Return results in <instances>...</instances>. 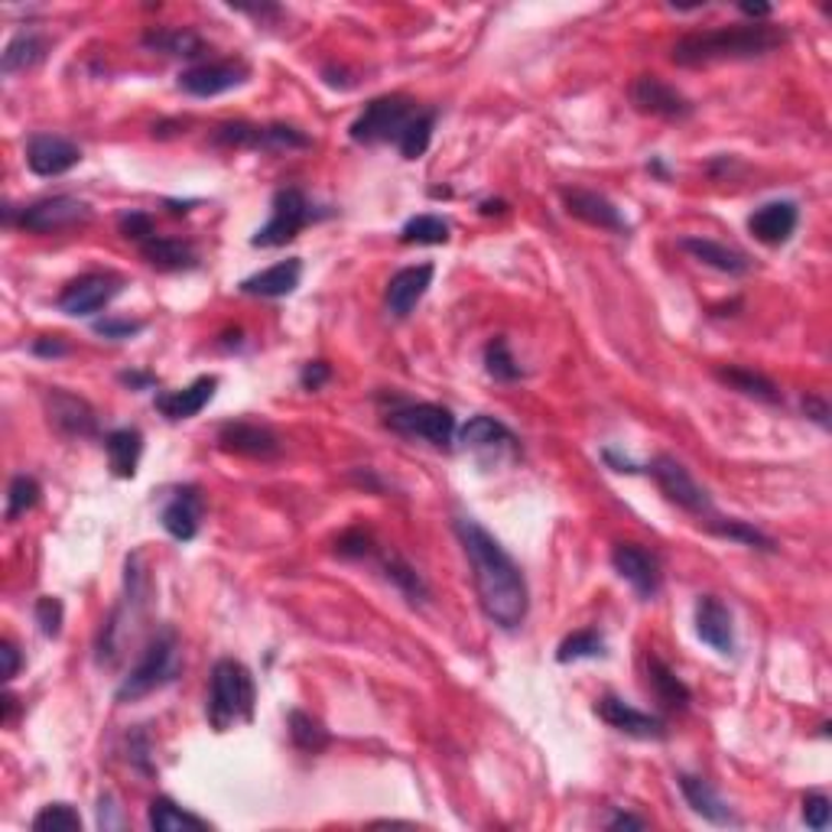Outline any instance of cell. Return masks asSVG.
<instances>
[{
  "label": "cell",
  "instance_id": "6da1fadb",
  "mask_svg": "<svg viewBox=\"0 0 832 832\" xmlns=\"http://www.w3.org/2000/svg\"><path fill=\"white\" fill-rule=\"evenodd\" d=\"M456 537L469 556L472 582H475L479 605H482L488 622L504 627V631L521 627L530 612V592H527V579H524L521 566L514 562V556L507 554L472 517L456 521Z\"/></svg>",
  "mask_w": 832,
  "mask_h": 832
},
{
  "label": "cell",
  "instance_id": "7a4b0ae2",
  "mask_svg": "<svg viewBox=\"0 0 832 832\" xmlns=\"http://www.w3.org/2000/svg\"><path fill=\"white\" fill-rule=\"evenodd\" d=\"M787 43V33L770 23H748V26H719L690 33L674 43L670 59L680 69H702L715 63H742V59H762L767 53L780 50Z\"/></svg>",
  "mask_w": 832,
  "mask_h": 832
},
{
  "label": "cell",
  "instance_id": "3957f363",
  "mask_svg": "<svg viewBox=\"0 0 832 832\" xmlns=\"http://www.w3.org/2000/svg\"><path fill=\"white\" fill-rule=\"evenodd\" d=\"M254 677L241 660H218L211 667V680H208V722L215 732H228L238 722H251L254 719Z\"/></svg>",
  "mask_w": 832,
  "mask_h": 832
},
{
  "label": "cell",
  "instance_id": "277c9868",
  "mask_svg": "<svg viewBox=\"0 0 832 832\" xmlns=\"http://www.w3.org/2000/svg\"><path fill=\"white\" fill-rule=\"evenodd\" d=\"M179 674V641L176 631L163 627L143 650V657L138 660V667L121 680L114 699L118 702H138L143 696L163 690L166 683H173Z\"/></svg>",
  "mask_w": 832,
  "mask_h": 832
},
{
  "label": "cell",
  "instance_id": "5b68a950",
  "mask_svg": "<svg viewBox=\"0 0 832 832\" xmlns=\"http://www.w3.org/2000/svg\"><path fill=\"white\" fill-rule=\"evenodd\" d=\"M416 108L404 95H384L364 105V111L351 121L348 134L354 143H397L404 138L407 124L416 118Z\"/></svg>",
  "mask_w": 832,
  "mask_h": 832
},
{
  "label": "cell",
  "instance_id": "8992f818",
  "mask_svg": "<svg viewBox=\"0 0 832 832\" xmlns=\"http://www.w3.org/2000/svg\"><path fill=\"white\" fill-rule=\"evenodd\" d=\"M91 218V208L85 206L75 196H53V199H40L33 206H23L20 211L7 206L3 208V221L17 225L30 234H56L75 225H85Z\"/></svg>",
  "mask_w": 832,
  "mask_h": 832
},
{
  "label": "cell",
  "instance_id": "52a82bcc",
  "mask_svg": "<svg viewBox=\"0 0 832 832\" xmlns=\"http://www.w3.org/2000/svg\"><path fill=\"white\" fill-rule=\"evenodd\" d=\"M319 218L316 206L309 202V196L303 189H280L274 196L271 208V221L264 228H258V234L251 238L254 248H283L289 244L306 225H313Z\"/></svg>",
  "mask_w": 832,
  "mask_h": 832
},
{
  "label": "cell",
  "instance_id": "ba28073f",
  "mask_svg": "<svg viewBox=\"0 0 832 832\" xmlns=\"http://www.w3.org/2000/svg\"><path fill=\"white\" fill-rule=\"evenodd\" d=\"M387 429L407 436V439H423L429 446L449 449L456 436V416L439 404H404L387 414Z\"/></svg>",
  "mask_w": 832,
  "mask_h": 832
},
{
  "label": "cell",
  "instance_id": "9c48e42d",
  "mask_svg": "<svg viewBox=\"0 0 832 832\" xmlns=\"http://www.w3.org/2000/svg\"><path fill=\"white\" fill-rule=\"evenodd\" d=\"M650 475H654L657 488L667 494V501H674L677 507L690 511L696 517H712V497H709V491L696 482L683 462H677L674 456H657L650 462Z\"/></svg>",
  "mask_w": 832,
  "mask_h": 832
},
{
  "label": "cell",
  "instance_id": "30bf717a",
  "mask_svg": "<svg viewBox=\"0 0 832 832\" xmlns=\"http://www.w3.org/2000/svg\"><path fill=\"white\" fill-rule=\"evenodd\" d=\"M121 289H124V280L118 274H85V277L72 280L69 286L63 289L59 309L66 316L85 319V316H95V313L108 309L121 296Z\"/></svg>",
  "mask_w": 832,
  "mask_h": 832
},
{
  "label": "cell",
  "instance_id": "8fae6325",
  "mask_svg": "<svg viewBox=\"0 0 832 832\" xmlns=\"http://www.w3.org/2000/svg\"><path fill=\"white\" fill-rule=\"evenodd\" d=\"M631 105L641 114L664 118V121H687L693 114V105L660 75H637L631 81Z\"/></svg>",
  "mask_w": 832,
  "mask_h": 832
},
{
  "label": "cell",
  "instance_id": "7c38bea8",
  "mask_svg": "<svg viewBox=\"0 0 832 832\" xmlns=\"http://www.w3.org/2000/svg\"><path fill=\"white\" fill-rule=\"evenodd\" d=\"M612 566L622 576L624 582L641 595V599H657L660 585H664V572H660V559L637 547V544H615L612 550Z\"/></svg>",
  "mask_w": 832,
  "mask_h": 832
},
{
  "label": "cell",
  "instance_id": "4fadbf2b",
  "mask_svg": "<svg viewBox=\"0 0 832 832\" xmlns=\"http://www.w3.org/2000/svg\"><path fill=\"white\" fill-rule=\"evenodd\" d=\"M46 416L50 423L63 433V436H72V439H88L98 433V416L91 410V404L72 391H63V387H50L46 397Z\"/></svg>",
  "mask_w": 832,
  "mask_h": 832
},
{
  "label": "cell",
  "instance_id": "5bb4252c",
  "mask_svg": "<svg viewBox=\"0 0 832 832\" xmlns=\"http://www.w3.org/2000/svg\"><path fill=\"white\" fill-rule=\"evenodd\" d=\"M218 446L225 452H234V456H244V459H261V462L280 456L277 433L261 426V423H248V419L225 423L218 429Z\"/></svg>",
  "mask_w": 832,
  "mask_h": 832
},
{
  "label": "cell",
  "instance_id": "9a60e30c",
  "mask_svg": "<svg viewBox=\"0 0 832 832\" xmlns=\"http://www.w3.org/2000/svg\"><path fill=\"white\" fill-rule=\"evenodd\" d=\"M595 715L602 722H609L615 732H624L631 738H644V742H660L667 735V725L664 719L650 715V712H641L634 709L631 702H624L618 696H602L595 702Z\"/></svg>",
  "mask_w": 832,
  "mask_h": 832
},
{
  "label": "cell",
  "instance_id": "2e32d148",
  "mask_svg": "<svg viewBox=\"0 0 832 832\" xmlns=\"http://www.w3.org/2000/svg\"><path fill=\"white\" fill-rule=\"evenodd\" d=\"M251 78V69L244 63H199L193 69L179 72V88L196 98H215L225 95Z\"/></svg>",
  "mask_w": 832,
  "mask_h": 832
},
{
  "label": "cell",
  "instance_id": "e0dca14e",
  "mask_svg": "<svg viewBox=\"0 0 832 832\" xmlns=\"http://www.w3.org/2000/svg\"><path fill=\"white\" fill-rule=\"evenodd\" d=\"M78 160H81L78 143H72L63 134H33L26 143V166L46 179L69 173L72 166H78Z\"/></svg>",
  "mask_w": 832,
  "mask_h": 832
},
{
  "label": "cell",
  "instance_id": "ac0fdd59",
  "mask_svg": "<svg viewBox=\"0 0 832 832\" xmlns=\"http://www.w3.org/2000/svg\"><path fill=\"white\" fill-rule=\"evenodd\" d=\"M459 439H462L466 449H472L482 459L494 456V462H497L501 456H517V436L494 416H472L462 426Z\"/></svg>",
  "mask_w": 832,
  "mask_h": 832
},
{
  "label": "cell",
  "instance_id": "d6986e66",
  "mask_svg": "<svg viewBox=\"0 0 832 832\" xmlns=\"http://www.w3.org/2000/svg\"><path fill=\"white\" fill-rule=\"evenodd\" d=\"M163 530L179 540V544H189L196 540L199 534V521H202V494L196 485H183L173 491V497L166 501L163 507Z\"/></svg>",
  "mask_w": 832,
  "mask_h": 832
},
{
  "label": "cell",
  "instance_id": "ffe728a7",
  "mask_svg": "<svg viewBox=\"0 0 832 832\" xmlns=\"http://www.w3.org/2000/svg\"><path fill=\"white\" fill-rule=\"evenodd\" d=\"M562 206L572 218L592 225V228H602V231H618L624 234L627 231V221L624 215L615 208L612 199L592 193V189H562Z\"/></svg>",
  "mask_w": 832,
  "mask_h": 832
},
{
  "label": "cell",
  "instance_id": "44dd1931",
  "mask_svg": "<svg viewBox=\"0 0 832 832\" xmlns=\"http://www.w3.org/2000/svg\"><path fill=\"white\" fill-rule=\"evenodd\" d=\"M696 634L702 637V644H709L715 654L729 657L735 654V624L732 612L715 599V595H702L696 602Z\"/></svg>",
  "mask_w": 832,
  "mask_h": 832
},
{
  "label": "cell",
  "instance_id": "7402d4cb",
  "mask_svg": "<svg viewBox=\"0 0 832 832\" xmlns=\"http://www.w3.org/2000/svg\"><path fill=\"white\" fill-rule=\"evenodd\" d=\"M433 264H416V267H404L397 271L391 283H387V293H384V303H387V313L394 319H407L416 309V303L426 296V289L433 286Z\"/></svg>",
  "mask_w": 832,
  "mask_h": 832
},
{
  "label": "cell",
  "instance_id": "603a6c76",
  "mask_svg": "<svg viewBox=\"0 0 832 832\" xmlns=\"http://www.w3.org/2000/svg\"><path fill=\"white\" fill-rule=\"evenodd\" d=\"M797 221H800V208L797 202H787V199H780V202H767L762 206L752 218H748V228H752V234L767 244V248H777V244H787L790 241V234L797 231Z\"/></svg>",
  "mask_w": 832,
  "mask_h": 832
},
{
  "label": "cell",
  "instance_id": "cb8c5ba5",
  "mask_svg": "<svg viewBox=\"0 0 832 832\" xmlns=\"http://www.w3.org/2000/svg\"><path fill=\"white\" fill-rule=\"evenodd\" d=\"M215 387H218V377H196L183 391H163V394H156V410L166 416V419H193V416H199L211 404Z\"/></svg>",
  "mask_w": 832,
  "mask_h": 832
},
{
  "label": "cell",
  "instance_id": "d4e9b609",
  "mask_svg": "<svg viewBox=\"0 0 832 832\" xmlns=\"http://www.w3.org/2000/svg\"><path fill=\"white\" fill-rule=\"evenodd\" d=\"M680 251H687L693 261L719 271V274H729V277H742L752 271V261L748 254L729 248V244H719V241H709V238H680Z\"/></svg>",
  "mask_w": 832,
  "mask_h": 832
},
{
  "label": "cell",
  "instance_id": "484cf974",
  "mask_svg": "<svg viewBox=\"0 0 832 832\" xmlns=\"http://www.w3.org/2000/svg\"><path fill=\"white\" fill-rule=\"evenodd\" d=\"M680 790H683L687 803L693 807V813H699L702 820H709L715 826H735L738 823L732 807L719 797V790L709 780L693 777V774H680Z\"/></svg>",
  "mask_w": 832,
  "mask_h": 832
},
{
  "label": "cell",
  "instance_id": "4316f807",
  "mask_svg": "<svg viewBox=\"0 0 832 832\" xmlns=\"http://www.w3.org/2000/svg\"><path fill=\"white\" fill-rule=\"evenodd\" d=\"M299 277H303V261L299 258H286V261H280V264L254 274V277L241 280V293L264 296V299H280V296H289L299 286Z\"/></svg>",
  "mask_w": 832,
  "mask_h": 832
},
{
  "label": "cell",
  "instance_id": "83f0119b",
  "mask_svg": "<svg viewBox=\"0 0 832 832\" xmlns=\"http://www.w3.org/2000/svg\"><path fill=\"white\" fill-rule=\"evenodd\" d=\"M140 254L150 267L156 271H193L199 264V254L193 251V244L179 241V238H160L153 234L150 241L140 244Z\"/></svg>",
  "mask_w": 832,
  "mask_h": 832
},
{
  "label": "cell",
  "instance_id": "f1b7e54d",
  "mask_svg": "<svg viewBox=\"0 0 832 832\" xmlns=\"http://www.w3.org/2000/svg\"><path fill=\"white\" fill-rule=\"evenodd\" d=\"M143 46L163 56H183V59H199L206 53V43L199 33L183 30V26H160L143 33Z\"/></svg>",
  "mask_w": 832,
  "mask_h": 832
},
{
  "label": "cell",
  "instance_id": "f546056e",
  "mask_svg": "<svg viewBox=\"0 0 832 832\" xmlns=\"http://www.w3.org/2000/svg\"><path fill=\"white\" fill-rule=\"evenodd\" d=\"M105 449H108V462H111V472L118 479H134L138 475L140 456H143V436L140 429H114L105 436Z\"/></svg>",
  "mask_w": 832,
  "mask_h": 832
},
{
  "label": "cell",
  "instance_id": "4dcf8cb0",
  "mask_svg": "<svg viewBox=\"0 0 832 832\" xmlns=\"http://www.w3.org/2000/svg\"><path fill=\"white\" fill-rule=\"evenodd\" d=\"M647 680H650L654 696H657L670 712H687V709H690V699H693L690 687H687L660 657H650V660H647Z\"/></svg>",
  "mask_w": 832,
  "mask_h": 832
},
{
  "label": "cell",
  "instance_id": "1f68e13d",
  "mask_svg": "<svg viewBox=\"0 0 832 832\" xmlns=\"http://www.w3.org/2000/svg\"><path fill=\"white\" fill-rule=\"evenodd\" d=\"M46 50H50L46 36H40V33H33V30H23V33H17V36L7 43V50H3V56H0V69H3V75L33 69V66H40V63L46 59Z\"/></svg>",
  "mask_w": 832,
  "mask_h": 832
},
{
  "label": "cell",
  "instance_id": "d6a6232c",
  "mask_svg": "<svg viewBox=\"0 0 832 832\" xmlns=\"http://www.w3.org/2000/svg\"><path fill=\"white\" fill-rule=\"evenodd\" d=\"M715 377L722 384H729L732 391L745 394V397H755L762 404H780V391L770 377H764L752 368H738V364H729V368H715Z\"/></svg>",
  "mask_w": 832,
  "mask_h": 832
},
{
  "label": "cell",
  "instance_id": "836d02e7",
  "mask_svg": "<svg viewBox=\"0 0 832 832\" xmlns=\"http://www.w3.org/2000/svg\"><path fill=\"white\" fill-rule=\"evenodd\" d=\"M146 823L153 832H206L208 823L202 817L176 807L169 797H156L150 803V813H146Z\"/></svg>",
  "mask_w": 832,
  "mask_h": 832
},
{
  "label": "cell",
  "instance_id": "e575fe53",
  "mask_svg": "<svg viewBox=\"0 0 832 832\" xmlns=\"http://www.w3.org/2000/svg\"><path fill=\"white\" fill-rule=\"evenodd\" d=\"M286 729H289L293 745H296L299 752H306V755H319V752H326L329 742H332L329 729H326L316 715H309V712H303V709H293V712L286 715Z\"/></svg>",
  "mask_w": 832,
  "mask_h": 832
},
{
  "label": "cell",
  "instance_id": "d590c367",
  "mask_svg": "<svg viewBox=\"0 0 832 832\" xmlns=\"http://www.w3.org/2000/svg\"><path fill=\"white\" fill-rule=\"evenodd\" d=\"M709 524V530L715 534V537H722V540H735V544H745V547H752V550H764V554H774L777 550V544L762 534L758 527H752L748 521H735V517H712V521H705Z\"/></svg>",
  "mask_w": 832,
  "mask_h": 832
},
{
  "label": "cell",
  "instance_id": "8d00e7d4",
  "mask_svg": "<svg viewBox=\"0 0 832 832\" xmlns=\"http://www.w3.org/2000/svg\"><path fill=\"white\" fill-rule=\"evenodd\" d=\"M381 569H384V576L414 602V605H423L426 599H429V589H426V582H423V576L416 572L414 566L407 562V559H401L397 554H387L381 559Z\"/></svg>",
  "mask_w": 832,
  "mask_h": 832
},
{
  "label": "cell",
  "instance_id": "74e56055",
  "mask_svg": "<svg viewBox=\"0 0 832 832\" xmlns=\"http://www.w3.org/2000/svg\"><path fill=\"white\" fill-rule=\"evenodd\" d=\"M592 657H605V637L592 627L585 631H576L569 634L559 650H556V660L559 664H572V660H592Z\"/></svg>",
  "mask_w": 832,
  "mask_h": 832
},
{
  "label": "cell",
  "instance_id": "f35d334b",
  "mask_svg": "<svg viewBox=\"0 0 832 832\" xmlns=\"http://www.w3.org/2000/svg\"><path fill=\"white\" fill-rule=\"evenodd\" d=\"M40 494H43V488H40V482L33 475H17L10 482V488H7V511H3L7 524H13L23 514H30L40 504Z\"/></svg>",
  "mask_w": 832,
  "mask_h": 832
},
{
  "label": "cell",
  "instance_id": "ab89813d",
  "mask_svg": "<svg viewBox=\"0 0 832 832\" xmlns=\"http://www.w3.org/2000/svg\"><path fill=\"white\" fill-rule=\"evenodd\" d=\"M404 244H446L449 241V221L439 215H416L401 228Z\"/></svg>",
  "mask_w": 832,
  "mask_h": 832
},
{
  "label": "cell",
  "instance_id": "60d3db41",
  "mask_svg": "<svg viewBox=\"0 0 832 832\" xmlns=\"http://www.w3.org/2000/svg\"><path fill=\"white\" fill-rule=\"evenodd\" d=\"M436 111L429 108V111H416V118L407 124V131H404V138L397 140V146H401V153H404V160H419L426 150H429V140H433V128H436Z\"/></svg>",
  "mask_w": 832,
  "mask_h": 832
},
{
  "label": "cell",
  "instance_id": "b9f144b4",
  "mask_svg": "<svg viewBox=\"0 0 832 832\" xmlns=\"http://www.w3.org/2000/svg\"><path fill=\"white\" fill-rule=\"evenodd\" d=\"M33 830L36 832H78L81 830V817L69 803H50L33 817Z\"/></svg>",
  "mask_w": 832,
  "mask_h": 832
},
{
  "label": "cell",
  "instance_id": "7bdbcfd3",
  "mask_svg": "<svg viewBox=\"0 0 832 832\" xmlns=\"http://www.w3.org/2000/svg\"><path fill=\"white\" fill-rule=\"evenodd\" d=\"M485 371L494 381H517L521 377V364L511 354L507 339H491L485 346Z\"/></svg>",
  "mask_w": 832,
  "mask_h": 832
},
{
  "label": "cell",
  "instance_id": "ee69618b",
  "mask_svg": "<svg viewBox=\"0 0 832 832\" xmlns=\"http://www.w3.org/2000/svg\"><path fill=\"white\" fill-rule=\"evenodd\" d=\"M33 615H36V624H40V631H43L46 637H59V634H63L66 609H63V602H59L56 595H43V599L36 602Z\"/></svg>",
  "mask_w": 832,
  "mask_h": 832
},
{
  "label": "cell",
  "instance_id": "f6af8a7d",
  "mask_svg": "<svg viewBox=\"0 0 832 832\" xmlns=\"http://www.w3.org/2000/svg\"><path fill=\"white\" fill-rule=\"evenodd\" d=\"M336 554L346 556V559H364V556L374 554V537L364 530V527H351L339 537L336 544Z\"/></svg>",
  "mask_w": 832,
  "mask_h": 832
},
{
  "label": "cell",
  "instance_id": "bcb514c9",
  "mask_svg": "<svg viewBox=\"0 0 832 832\" xmlns=\"http://www.w3.org/2000/svg\"><path fill=\"white\" fill-rule=\"evenodd\" d=\"M118 228H121V234L128 238V241H150L156 231H153V218L146 215V211H124L121 218H118Z\"/></svg>",
  "mask_w": 832,
  "mask_h": 832
},
{
  "label": "cell",
  "instance_id": "7dc6e473",
  "mask_svg": "<svg viewBox=\"0 0 832 832\" xmlns=\"http://www.w3.org/2000/svg\"><path fill=\"white\" fill-rule=\"evenodd\" d=\"M830 797H823V793H807V797H803V823H807L810 830H826V826H830Z\"/></svg>",
  "mask_w": 832,
  "mask_h": 832
},
{
  "label": "cell",
  "instance_id": "c3c4849f",
  "mask_svg": "<svg viewBox=\"0 0 832 832\" xmlns=\"http://www.w3.org/2000/svg\"><path fill=\"white\" fill-rule=\"evenodd\" d=\"M95 332L111 339V342H124V339H134L143 332V322H131V319H101L95 322Z\"/></svg>",
  "mask_w": 832,
  "mask_h": 832
},
{
  "label": "cell",
  "instance_id": "681fc988",
  "mask_svg": "<svg viewBox=\"0 0 832 832\" xmlns=\"http://www.w3.org/2000/svg\"><path fill=\"white\" fill-rule=\"evenodd\" d=\"M329 377H332L329 361H309V364L303 368V374H299V384H303L306 391H319Z\"/></svg>",
  "mask_w": 832,
  "mask_h": 832
},
{
  "label": "cell",
  "instance_id": "f907efd6",
  "mask_svg": "<svg viewBox=\"0 0 832 832\" xmlns=\"http://www.w3.org/2000/svg\"><path fill=\"white\" fill-rule=\"evenodd\" d=\"M803 414L810 416L813 423H820L823 429H830V404H826V397L807 394V397H803Z\"/></svg>",
  "mask_w": 832,
  "mask_h": 832
},
{
  "label": "cell",
  "instance_id": "816d5d0a",
  "mask_svg": "<svg viewBox=\"0 0 832 832\" xmlns=\"http://www.w3.org/2000/svg\"><path fill=\"white\" fill-rule=\"evenodd\" d=\"M33 351H36L40 358H63V354H69V346H66L59 336H46V339H36V342H33Z\"/></svg>",
  "mask_w": 832,
  "mask_h": 832
},
{
  "label": "cell",
  "instance_id": "f5cc1de1",
  "mask_svg": "<svg viewBox=\"0 0 832 832\" xmlns=\"http://www.w3.org/2000/svg\"><path fill=\"white\" fill-rule=\"evenodd\" d=\"M0 657H3V680L10 683V680L20 674V650H17L10 641H3V644H0Z\"/></svg>",
  "mask_w": 832,
  "mask_h": 832
},
{
  "label": "cell",
  "instance_id": "db71d44e",
  "mask_svg": "<svg viewBox=\"0 0 832 832\" xmlns=\"http://www.w3.org/2000/svg\"><path fill=\"white\" fill-rule=\"evenodd\" d=\"M131 762L138 764L140 770H150V764H146V755H150V742H146V732H134L131 738Z\"/></svg>",
  "mask_w": 832,
  "mask_h": 832
},
{
  "label": "cell",
  "instance_id": "11a10c76",
  "mask_svg": "<svg viewBox=\"0 0 832 832\" xmlns=\"http://www.w3.org/2000/svg\"><path fill=\"white\" fill-rule=\"evenodd\" d=\"M738 10H742L745 17H752V23H767L770 13H774L770 3H738Z\"/></svg>",
  "mask_w": 832,
  "mask_h": 832
},
{
  "label": "cell",
  "instance_id": "9f6ffc18",
  "mask_svg": "<svg viewBox=\"0 0 832 832\" xmlns=\"http://www.w3.org/2000/svg\"><path fill=\"white\" fill-rule=\"evenodd\" d=\"M609 830H647V823L641 817H631V813H615L609 820Z\"/></svg>",
  "mask_w": 832,
  "mask_h": 832
},
{
  "label": "cell",
  "instance_id": "6f0895ef",
  "mask_svg": "<svg viewBox=\"0 0 832 832\" xmlns=\"http://www.w3.org/2000/svg\"><path fill=\"white\" fill-rule=\"evenodd\" d=\"M121 384H128V387H134V391H146V387L156 384V377H153V374H138V371H124V374H121Z\"/></svg>",
  "mask_w": 832,
  "mask_h": 832
},
{
  "label": "cell",
  "instance_id": "680465c9",
  "mask_svg": "<svg viewBox=\"0 0 832 832\" xmlns=\"http://www.w3.org/2000/svg\"><path fill=\"white\" fill-rule=\"evenodd\" d=\"M602 459H605V462H609V466H612L615 472H627V475L641 472V469H637V466H634L631 459H622V456H615V449H605V452H602Z\"/></svg>",
  "mask_w": 832,
  "mask_h": 832
},
{
  "label": "cell",
  "instance_id": "91938a15",
  "mask_svg": "<svg viewBox=\"0 0 832 832\" xmlns=\"http://www.w3.org/2000/svg\"><path fill=\"white\" fill-rule=\"evenodd\" d=\"M13 712H17V699L7 693L3 696V715H0V722H3V725H10V722H13Z\"/></svg>",
  "mask_w": 832,
  "mask_h": 832
},
{
  "label": "cell",
  "instance_id": "94428289",
  "mask_svg": "<svg viewBox=\"0 0 832 832\" xmlns=\"http://www.w3.org/2000/svg\"><path fill=\"white\" fill-rule=\"evenodd\" d=\"M504 211H507V202H501V199L482 202V215H504Z\"/></svg>",
  "mask_w": 832,
  "mask_h": 832
},
{
  "label": "cell",
  "instance_id": "6125c7cd",
  "mask_svg": "<svg viewBox=\"0 0 832 832\" xmlns=\"http://www.w3.org/2000/svg\"><path fill=\"white\" fill-rule=\"evenodd\" d=\"M193 206H196V202H173V199L166 202V208H169L173 215H186V211H189Z\"/></svg>",
  "mask_w": 832,
  "mask_h": 832
}]
</instances>
